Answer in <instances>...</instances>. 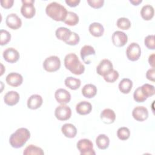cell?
Masks as SVG:
<instances>
[{
    "label": "cell",
    "instance_id": "cell-1",
    "mask_svg": "<svg viewBox=\"0 0 155 155\" xmlns=\"http://www.w3.org/2000/svg\"><path fill=\"white\" fill-rule=\"evenodd\" d=\"M30 137L29 130L25 128H19L12 134L9 138L10 145L15 148L23 147Z\"/></svg>",
    "mask_w": 155,
    "mask_h": 155
},
{
    "label": "cell",
    "instance_id": "cell-2",
    "mask_svg": "<svg viewBox=\"0 0 155 155\" xmlns=\"http://www.w3.org/2000/svg\"><path fill=\"white\" fill-rule=\"evenodd\" d=\"M45 12L48 16L56 21H64L68 13L62 5L56 2L48 4L46 7Z\"/></svg>",
    "mask_w": 155,
    "mask_h": 155
},
{
    "label": "cell",
    "instance_id": "cell-3",
    "mask_svg": "<svg viewBox=\"0 0 155 155\" xmlns=\"http://www.w3.org/2000/svg\"><path fill=\"white\" fill-rule=\"evenodd\" d=\"M64 65L73 74L80 75L85 71V66L74 53H69L64 58Z\"/></svg>",
    "mask_w": 155,
    "mask_h": 155
},
{
    "label": "cell",
    "instance_id": "cell-4",
    "mask_svg": "<svg viewBox=\"0 0 155 155\" xmlns=\"http://www.w3.org/2000/svg\"><path fill=\"white\" fill-rule=\"evenodd\" d=\"M77 148L81 155H94L96 153L93 149L92 142L87 139L79 140L77 143Z\"/></svg>",
    "mask_w": 155,
    "mask_h": 155
},
{
    "label": "cell",
    "instance_id": "cell-5",
    "mask_svg": "<svg viewBox=\"0 0 155 155\" xmlns=\"http://www.w3.org/2000/svg\"><path fill=\"white\" fill-rule=\"evenodd\" d=\"M61 67V61L56 56H51L47 58L43 62V68L48 72L58 70Z\"/></svg>",
    "mask_w": 155,
    "mask_h": 155
},
{
    "label": "cell",
    "instance_id": "cell-6",
    "mask_svg": "<svg viewBox=\"0 0 155 155\" xmlns=\"http://www.w3.org/2000/svg\"><path fill=\"white\" fill-rule=\"evenodd\" d=\"M34 2V0H22V5L21 8V12L25 18L30 19L35 16L36 10L33 5Z\"/></svg>",
    "mask_w": 155,
    "mask_h": 155
},
{
    "label": "cell",
    "instance_id": "cell-7",
    "mask_svg": "<svg viewBox=\"0 0 155 155\" xmlns=\"http://www.w3.org/2000/svg\"><path fill=\"white\" fill-rule=\"evenodd\" d=\"M126 54L127 58L131 61L138 60L141 55V48L139 45L136 42L131 43L127 48Z\"/></svg>",
    "mask_w": 155,
    "mask_h": 155
},
{
    "label": "cell",
    "instance_id": "cell-8",
    "mask_svg": "<svg viewBox=\"0 0 155 155\" xmlns=\"http://www.w3.org/2000/svg\"><path fill=\"white\" fill-rule=\"evenodd\" d=\"M54 115L59 120H66L70 118L71 116V110L68 106L65 104H61L56 108Z\"/></svg>",
    "mask_w": 155,
    "mask_h": 155
},
{
    "label": "cell",
    "instance_id": "cell-9",
    "mask_svg": "<svg viewBox=\"0 0 155 155\" xmlns=\"http://www.w3.org/2000/svg\"><path fill=\"white\" fill-rule=\"evenodd\" d=\"M113 70L112 62L107 59H102L96 67V72L98 74L105 76Z\"/></svg>",
    "mask_w": 155,
    "mask_h": 155
},
{
    "label": "cell",
    "instance_id": "cell-10",
    "mask_svg": "<svg viewBox=\"0 0 155 155\" xmlns=\"http://www.w3.org/2000/svg\"><path fill=\"white\" fill-rule=\"evenodd\" d=\"M113 44L118 47L124 46L128 41L127 35L123 31H116L112 35Z\"/></svg>",
    "mask_w": 155,
    "mask_h": 155
},
{
    "label": "cell",
    "instance_id": "cell-11",
    "mask_svg": "<svg viewBox=\"0 0 155 155\" xmlns=\"http://www.w3.org/2000/svg\"><path fill=\"white\" fill-rule=\"evenodd\" d=\"M132 116L135 120L142 122L148 118V111L145 107L137 106L133 109L132 111Z\"/></svg>",
    "mask_w": 155,
    "mask_h": 155
},
{
    "label": "cell",
    "instance_id": "cell-12",
    "mask_svg": "<svg viewBox=\"0 0 155 155\" xmlns=\"http://www.w3.org/2000/svg\"><path fill=\"white\" fill-rule=\"evenodd\" d=\"M5 23L9 28L13 30H17L22 25L21 19L15 13H10L6 17Z\"/></svg>",
    "mask_w": 155,
    "mask_h": 155
},
{
    "label": "cell",
    "instance_id": "cell-13",
    "mask_svg": "<svg viewBox=\"0 0 155 155\" xmlns=\"http://www.w3.org/2000/svg\"><path fill=\"white\" fill-rule=\"evenodd\" d=\"M4 60L9 63H15L19 59V53L14 48L10 47L5 49L2 53Z\"/></svg>",
    "mask_w": 155,
    "mask_h": 155
},
{
    "label": "cell",
    "instance_id": "cell-14",
    "mask_svg": "<svg viewBox=\"0 0 155 155\" xmlns=\"http://www.w3.org/2000/svg\"><path fill=\"white\" fill-rule=\"evenodd\" d=\"M56 100L61 104H66L71 100L70 93L64 88L58 89L54 94Z\"/></svg>",
    "mask_w": 155,
    "mask_h": 155
},
{
    "label": "cell",
    "instance_id": "cell-15",
    "mask_svg": "<svg viewBox=\"0 0 155 155\" xmlns=\"http://www.w3.org/2000/svg\"><path fill=\"white\" fill-rule=\"evenodd\" d=\"M6 82L10 86L16 87L21 85L23 81V78L19 73L12 72L10 73L5 78Z\"/></svg>",
    "mask_w": 155,
    "mask_h": 155
},
{
    "label": "cell",
    "instance_id": "cell-16",
    "mask_svg": "<svg viewBox=\"0 0 155 155\" xmlns=\"http://www.w3.org/2000/svg\"><path fill=\"white\" fill-rule=\"evenodd\" d=\"M102 121L107 124L113 123L116 119L114 111L110 108H105L102 111L100 115Z\"/></svg>",
    "mask_w": 155,
    "mask_h": 155
},
{
    "label": "cell",
    "instance_id": "cell-17",
    "mask_svg": "<svg viewBox=\"0 0 155 155\" xmlns=\"http://www.w3.org/2000/svg\"><path fill=\"white\" fill-rule=\"evenodd\" d=\"M43 102L41 96L39 94H33L27 100V107L31 110H36L39 108Z\"/></svg>",
    "mask_w": 155,
    "mask_h": 155
},
{
    "label": "cell",
    "instance_id": "cell-18",
    "mask_svg": "<svg viewBox=\"0 0 155 155\" xmlns=\"http://www.w3.org/2000/svg\"><path fill=\"white\" fill-rule=\"evenodd\" d=\"M4 102L9 105L13 106L18 103L19 101V94L15 91H8L4 97Z\"/></svg>",
    "mask_w": 155,
    "mask_h": 155
},
{
    "label": "cell",
    "instance_id": "cell-19",
    "mask_svg": "<svg viewBox=\"0 0 155 155\" xmlns=\"http://www.w3.org/2000/svg\"><path fill=\"white\" fill-rule=\"evenodd\" d=\"M76 112L81 115H86L89 114L92 110L91 104L87 101H81L76 106Z\"/></svg>",
    "mask_w": 155,
    "mask_h": 155
},
{
    "label": "cell",
    "instance_id": "cell-20",
    "mask_svg": "<svg viewBox=\"0 0 155 155\" xmlns=\"http://www.w3.org/2000/svg\"><path fill=\"white\" fill-rule=\"evenodd\" d=\"M61 131L63 134L68 138H73L77 134V129L71 124H65L61 127Z\"/></svg>",
    "mask_w": 155,
    "mask_h": 155
},
{
    "label": "cell",
    "instance_id": "cell-21",
    "mask_svg": "<svg viewBox=\"0 0 155 155\" xmlns=\"http://www.w3.org/2000/svg\"><path fill=\"white\" fill-rule=\"evenodd\" d=\"M71 33L72 31L70 29L66 27H61L56 29L55 35L58 39L63 41L65 42L69 39Z\"/></svg>",
    "mask_w": 155,
    "mask_h": 155
},
{
    "label": "cell",
    "instance_id": "cell-22",
    "mask_svg": "<svg viewBox=\"0 0 155 155\" xmlns=\"http://www.w3.org/2000/svg\"><path fill=\"white\" fill-rule=\"evenodd\" d=\"M90 33L95 37H100L102 36L104 32L103 25L99 22H93L89 26Z\"/></svg>",
    "mask_w": 155,
    "mask_h": 155
},
{
    "label": "cell",
    "instance_id": "cell-23",
    "mask_svg": "<svg viewBox=\"0 0 155 155\" xmlns=\"http://www.w3.org/2000/svg\"><path fill=\"white\" fill-rule=\"evenodd\" d=\"M154 14V8L152 5L147 4L143 5L140 10V15L142 18L146 21L151 20Z\"/></svg>",
    "mask_w": 155,
    "mask_h": 155
},
{
    "label": "cell",
    "instance_id": "cell-24",
    "mask_svg": "<svg viewBox=\"0 0 155 155\" xmlns=\"http://www.w3.org/2000/svg\"><path fill=\"white\" fill-rule=\"evenodd\" d=\"M97 93L96 87L91 84H87L85 85L82 89V95L87 98H92Z\"/></svg>",
    "mask_w": 155,
    "mask_h": 155
},
{
    "label": "cell",
    "instance_id": "cell-25",
    "mask_svg": "<svg viewBox=\"0 0 155 155\" xmlns=\"http://www.w3.org/2000/svg\"><path fill=\"white\" fill-rule=\"evenodd\" d=\"M119 89L124 94H128L131 91L133 87V82L128 78H124L119 84Z\"/></svg>",
    "mask_w": 155,
    "mask_h": 155
},
{
    "label": "cell",
    "instance_id": "cell-26",
    "mask_svg": "<svg viewBox=\"0 0 155 155\" xmlns=\"http://www.w3.org/2000/svg\"><path fill=\"white\" fill-rule=\"evenodd\" d=\"M96 143L99 149L105 150L109 146L110 139L107 135L104 134H101L96 137Z\"/></svg>",
    "mask_w": 155,
    "mask_h": 155
},
{
    "label": "cell",
    "instance_id": "cell-27",
    "mask_svg": "<svg viewBox=\"0 0 155 155\" xmlns=\"http://www.w3.org/2000/svg\"><path fill=\"white\" fill-rule=\"evenodd\" d=\"M95 53L96 52L94 48L92 46L88 45H85L84 47H82L80 51L81 57L82 61L87 64V60H86V59H87V58L90 55H95Z\"/></svg>",
    "mask_w": 155,
    "mask_h": 155
},
{
    "label": "cell",
    "instance_id": "cell-28",
    "mask_svg": "<svg viewBox=\"0 0 155 155\" xmlns=\"http://www.w3.org/2000/svg\"><path fill=\"white\" fill-rule=\"evenodd\" d=\"M65 85L71 90H76L79 88L81 84V81L79 79L75 78L71 76L67 77L65 79Z\"/></svg>",
    "mask_w": 155,
    "mask_h": 155
},
{
    "label": "cell",
    "instance_id": "cell-29",
    "mask_svg": "<svg viewBox=\"0 0 155 155\" xmlns=\"http://www.w3.org/2000/svg\"><path fill=\"white\" fill-rule=\"evenodd\" d=\"M24 155H43L44 152L42 148L33 145L27 146L24 150Z\"/></svg>",
    "mask_w": 155,
    "mask_h": 155
},
{
    "label": "cell",
    "instance_id": "cell-30",
    "mask_svg": "<svg viewBox=\"0 0 155 155\" xmlns=\"http://www.w3.org/2000/svg\"><path fill=\"white\" fill-rule=\"evenodd\" d=\"M64 22L70 26L76 25L79 22V16L76 13L73 12H68L66 18Z\"/></svg>",
    "mask_w": 155,
    "mask_h": 155
},
{
    "label": "cell",
    "instance_id": "cell-31",
    "mask_svg": "<svg viewBox=\"0 0 155 155\" xmlns=\"http://www.w3.org/2000/svg\"><path fill=\"white\" fill-rule=\"evenodd\" d=\"M140 90L143 95L148 98L154 94V87L149 84H145L140 87Z\"/></svg>",
    "mask_w": 155,
    "mask_h": 155
},
{
    "label": "cell",
    "instance_id": "cell-32",
    "mask_svg": "<svg viewBox=\"0 0 155 155\" xmlns=\"http://www.w3.org/2000/svg\"><path fill=\"white\" fill-rule=\"evenodd\" d=\"M117 136L121 140H125L130 137V131L127 127H120L117 131Z\"/></svg>",
    "mask_w": 155,
    "mask_h": 155
},
{
    "label": "cell",
    "instance_id": "cell-33",
    "mask_svg": "<svg viewBox=\"0 0 155 155\" xmlns=\"http://www.w3.org/2000/svg\"><path fill=\"white\" fill-rule=\"evenodd\" d=\"M117 26L122 30H128L131 27V22L127 18H120L116 22Z\"/></svg>",
    "mask_w": 155,
    "mask_h": 155
},
{
    "label": "cell",
    "instance_id": "cell-34",
    "mask_svg": "<svg viewBox=\"0 0 155 155\" xmlns=\"http://www.w3.org/2000/svg\"><path fill=\"white\" fill-rule=\"evenodd\" d=\"M0 44L4 45L7 44L11 39V34L5 30H1L0 31Z\"/></svg>",
    "mask_w": 155,
    "mask_h": 155
},
{
    "label": "cell",
    "instance_id": "cell-35",
    "mask_svg": "<svg viewBox=\"0 0 155 155\" xmlns=\"http://www.w3.org/2000/svg\"><path fill=\"white\" fill-rule=\"evenodd\" d=\"M133 97L134 101L137 102H143L145 101H146L147 99L142 93L140 90V87H137L133 93Z\"/></svg>",
    "mask_w": 155,
    "mask_h": 155
},
{
    "label": "cell",
    "instance_id": "cell-36",
    "mask_svg": "<svg viewBox=\"0 0 155 155\" xmlns=\"http://www.w3.org/2000/svg\"><path fill=\"white\" fill-rule=\"evenodd\" d=\"M119 73L113 69V71H111L110 73H109L108 74L104 76V79L105 81L110 83L114 82L119 78Z\"/></svg>",
    "mask_w": 155,
    "mask_h": 155
},
{
    "label": "cell",
    "instance_id": "cell-37",
    "mask_svg": "<svg viewBox=\"0 0 155 155\" xmlns=\"http://www.w3.org/2000/svg\"><path fill=\"white\" fill-rule=\"evenodd\" d=\"M145 45L151 50H154L155 44H154V36L153 35H148L145 37L144 39Z\"/></svg>",
    "mask_w": 155,
    "mask_h": 155
},
{
    "label": "cell",
    "instance_id": "cell-38",
    "mask_svg": "<svg viewBox=\"0 0 155 155\" xmlns=\"http://www.w3.org/2000/svg\"><path fill=\"white\" fill-rule=\"evenodd\" d=\"M79 36L76 33L72 31L69 39L65 42V43L70 45H76L79 43Z\"/></svg>",
    "mask_w": 155,
    "mask_h": 155
},
{
    "label": "cell",
    "instance_id": "cell-39",
    "mask_svg": "<svg viewBox=\"0 0 155 155\" xmlns=\"http://www.w3.org/2000/svg\"><path fill=\"white\" fill-rule=\"evenodd\" d=\"M88 4L94 8H99L104 5V0H87Z\"/></svg>",
    "mask_w": 155,
    "mask_h": 155
},
{
    "label": "cell",
    "instance_id": "cell-40",
    "mask_svg": "<svg viewBox=\"0 0 155 155\" xmlns=\"http://www.w3.org/2000/svg\"><path fill=\"white\" fill-rule=\"evenodd\" d=\"M13 0H1L0 3L2 7L5 8H10L13 6Z\"/></svg>",
    "mask_w": 155,
    "mask_h": 155
},
{
    "label": "cell",
    "instance_id": "cell-41",
    "mask_svg": "<svg viewBox=\"0 0 155 155\" xmlns=\"http://www.w3.org/2000/svg\"><path fill=\"white\" fill-rule=\"evenodd\" d=\"M154 74H155V71H154V68H151L149 69L146 73V77L147 78L150 80L151 81L153 82L154 81Z\"/></svg>",
    "mask_w": 155,
    "mask_h": 155
},
{
    "label": "cell",
    "instance_id": "cell-42",
    "mask_svg": "<svg viewBox=\"0 0 155 155\" xmlns=\"http://www.w3.org/2000/svg\"><path fill=\"white\" fill-rule=\"evenodd\" d=\"M65 2L68 6L74 7L80 3V0H65Z\"/></svg>",
    "mask_w": 155,
    "mask_h": 155
},
{
    "label": "cell",
    "instance_id": "cell-43",
    "mask_svg": "<svg viewBox=\"0 0 155 155\" xmlns=\"http://www.w3.org/2000/svg\"><path fill=\"white\" fill-rule=\"evenodd\" d=\"M148 62L153 68H154V53L150 55L148 58Z\"/></svg>",
    "mask_w": 155,
    "mask_h": 155
},
{
    "label": "cell",
    "instance_id": "cell-44",
    "mask_svg": "<svg viewBox=\"0 0 155 155\" xmlns=\"http://www.w3.org/2000/svg\"><path fill=\"white\" fill-rule=\"evenodd\" d=\"M130 2L134 5H137L139 4H140L142 2V0H130Z\"/></svg>",
    "mask_w": 155,
    "mask_h": 155
},
{
    "label": "cell",
    "instance_id": "cell-45",
    "mask_svg": "<svg viewBox=\"0 0 155 155\" xmlns=\"http://www.w3.org/2000/svg\"><path fill=\"white\" fill-rule=\"evenodd\" d=\"M1 75H2V74L4 73V71H2V68H4V67H3V65H2V64H1Z\"/></svg>",
    "mask_w": 155,
    "mask_h": 155
}]
</instances>
